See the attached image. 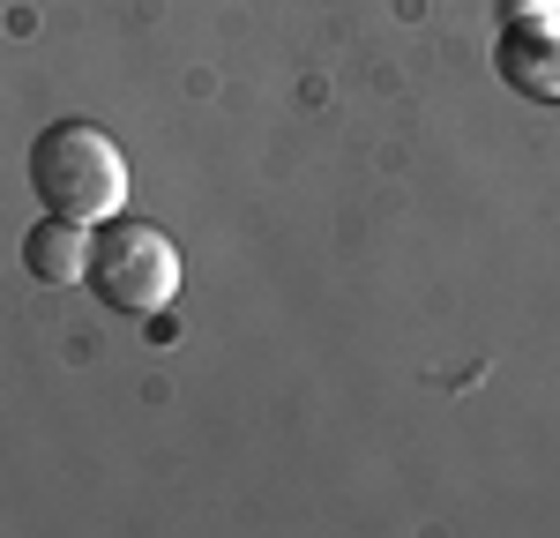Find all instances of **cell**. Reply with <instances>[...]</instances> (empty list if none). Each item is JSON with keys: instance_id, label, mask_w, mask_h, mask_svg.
<instances>
[{"instance_id": "cell-1", "label": "cell", "mask_w": 560, "mask_h": 538, "mask_svg": "<svg viewBox=\"0 0 560 538\" xmlns=\"http://www.w3.org/2000/svg\"><path fill=\"white\" fill-rule=\"evenodd\" d=\"M31 187H38L45 218L105 224L128 202V157L97 120H52L31 142Z\"/></svg>"}, {"instance_id": "cell-2", "label": "cell", "mask_w": 560, "mask_h": 538, "mask_svg": "<svg viewBox=\"0 0 560 538\" xmlns=\"http://www.w3.org/2000/svg\"><path fill=\"white\" fill-rule=\"evenodd\" d=\"M83 284L120 314H158L179 292V255L158 224H135V218H105V232L90 239V262Z\"/></svg>"}, {"instance_id": "cell-3", "label": "cell", "mask_w": 560, "mask_h": 538, "mask_svg": "<svg viewBox=\"0 0 560 538\" xmlns=\"http://www.w3.org/2000/svg\"><path fill=\"white\" fill-rule=\"evenodd\" d=\"M493 68H501L509 90L538 97V105H560V15H523V23H509L501 45H493Z\"/></svg>"}, {"instance_id": "cell-4", "label": "cell", "mask_w": 560, "mask_h": 538, "mask_svg": "<svg viewBox=\"0 0 560 538\" xmlns=\"http://www.w3.org/2000/svg\"><path fill=\"white\" fill-rule=\"evenodd\" d=\"M23 262H31V277H38V284H75V277H83V262H90L83 224H68V218L31 224V239H23Z\"/></svg>"}]
</instances>
